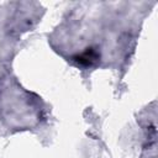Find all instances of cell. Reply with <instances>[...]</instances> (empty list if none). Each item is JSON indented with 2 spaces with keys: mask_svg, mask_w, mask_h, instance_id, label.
<instances>
[{
  "mask_svg": "<svg viewBox=\"0 0 158 158\" xmlns=\"http://www.w3.org/2000/svg\"><path fill=\"white\" fill-rule=\"evenodd\" d=\"M99 53L94 49V48H86L83 53L80 54H75L73 56V62H75L78 65H83V67H89L93 65L98 59H99Z\"/></svg>",
  "mask_w": 158,
  "mask_h": 158,
  "instance_id": "cell-1",
  "label": "cell"
}]
</instances>
